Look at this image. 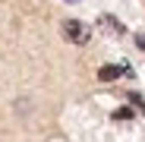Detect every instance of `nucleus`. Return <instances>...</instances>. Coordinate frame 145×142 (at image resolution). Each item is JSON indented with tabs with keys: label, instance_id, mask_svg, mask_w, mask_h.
<instances>
[{
	"label": "nucleus",
	"instance_id": "obj_1",
	"mask_svg": "<svg viewBox=\"0 0 145 142\" xmlns=\"http://www.w3.org/2000/svg\"><path fill=\"white\" fill-rule=\"evenodd\" d=\"M63 38H66L69 44H88L91 32H88L85 22H79V19H66V22H63Z\"/></svg>",
	"mask_w": 145,
	"mask_h": 142
},
{
	"label": "nucleus",
	"instance_id": "obj_2",
	"mask_svg": "<svg viewBox=\"0 0 145 142\" xmlns=\"http://www.w3.org/2000/svg\"><path fill=\"white\" fill-rule=\"evenodd\" d=\"M120 76H129V66H101L98 69V79L101 82H114Z\"/></svg>",
	"mask_w": 145,
	"mask_h": 142
},
{
	"label": "nucleus",
	"instance_id": "obj_3",
	"mask_svg": "<svg viewBox=\"0 0 145 142\" xmlns=\"http://www.w3.org/2000/svg\"><path fill=\"white\" fill-rule=\"evenodd\" d=\"M98 29H104V32H110V35H123V26H120L114 16H101V19H98Z\"/></svg>",
	"mask_w": 145,
	"mask_h": 142
},
{
	"label": "nucleus",
	"instance_id": "obj_4",
	"mask_svg": "<svg viewBox=\"0 0 145 142\" xmlns=\"http://www.w3.org/2000/svg\"><path fill=\"white\" fill-rule=\"evenodd\" d=\"M114 117H117V120H129V117H133V111H129V107H120Z\"/></svg>",
	"mask_w": 145,
	"mask_h": 142
},
{
	"label": "nucleus",
	"instance_id": "obj_5",
	"mask_svg": "<svg viewBox=\"0 0 145 142\" xmlns=\"http://www.w3.org/2000/svg\"><path fill=\"white\" fill-rule=\"evenodd\" d=\"M136 44H139L142 51H145V35H136Z\"/></svg>",
	"mask_w": 145,
	"mask_h": 142
},
{
	"label": "nucleus",
	"instance_id": "obj_6",
	"mask_svg": "<svg viewBox=\"0 0 145 142\" xmlns=\"http://www.w3.org/2000/svg\"><path fill=\"white\" fill-rule=\"evenodd\" d=\"M66 3H76V0H66Z\"/></svg>",
	"mask_w": 145,
	"mask_h": 142
}]
</instances>
